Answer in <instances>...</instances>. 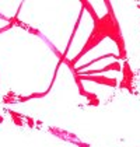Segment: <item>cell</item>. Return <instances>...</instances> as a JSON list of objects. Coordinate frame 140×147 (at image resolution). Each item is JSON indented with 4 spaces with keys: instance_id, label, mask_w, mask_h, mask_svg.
Returning <instances> with one entry per match:
<instances>
[{
    "instance_id": "1",
    "label": "cell",
    "mask_w": 140,
    "mask_h": 147,
    "mask_svg": "<svg viewBox=\"0 0 140 147\" xmlns=\"http://www.w3.org/2000/svg\"><path fill=\"white\" fill-rule=\"evenodd\" d=\"M108 7H109V9H108V13H106L105 16H102V17H100L97 21H94L93 32H91V35L88 36V39H87V42H85L84 48L81 49V52H80L79 55H76L74 59H71L69 63H67L71 70H74V65L77 63L79 59H81L88 51L94 49V48L98 45L101 41H104L105 38H111V39H114L115 44L123 38L122 34H120L119 24H118L116 18H115L114 10L111 9V3H109V1H108Z\"/></svg>"
},
{
    "instance_id": "2",
    "label": "cell",
    "mask_w": 140,
    "mask_h": 147,
    "mask_svg": "<svg viewBox=\"0 0 140 147\" xmlns=\"http://www.w3.org/2000/svg\"><path fill=\"white\" fill-rule=\"evenodd\" d=\"M76 80L77 81H83V80H90V81H94V83H98V84H104V86H108V87H118V80L115 77H106V76H79L76 74Z\"/></svg>"
},
{
    "instance_id": "3",
    "label": "cell",
    "mask_w": 140,
    "mask_h": 147,
    "mask_svg": "<svg viewBox=\"0 0 140 147\" xmlns=\"http://www.w3.org/2000/svg\"><path fill=\"white\" fill-rule=\"evenodd\" d=\"M122 71H123V77H122V83H120V88H126L129 90L130 92L133 91V81H135V73L132 71V69L129 66V63L125 60V63H123V69H122Z\"/></svg>"
},
{
    "instance_id": "4",
    "label": "cell",
    "mask_w": 140,
    "mask_h": 147,
    "mask_svg": "<svg viewBox=\"0 0 140 147\" xmlns=\"http://www.w3.org/2000/svg\"><path fill=\"white\" fill-rule=\"evenodd\" d=\"M109 70H114V71H120L122 70V65L120 62L116 60V62H112L109 63L108 66H105L102 69H97V70H87V71H79L76 74L79 76H93V74H100V73H105V71H109Z\"/></svg>"
},
{
    "instance_id": "5",
    "label": "cell",
    "mask_w": 140,
    "mask_h": 147,
    "mask_svg": "<svg viewBox=\"0 0 140 147\" xmlns=\"http://www.w3.org/2000/svg\"><path fill=\"white\" fill-rule=\"evenodd\" d=\"M9 113H10V116L13 118V122H14V125H17V126H24V115H21V113L18 112H14V111H11V109H9Z\"/></svg>"
},
{
    "instance_id": "6",
    "label": "cell",
    "mask_w": 140,
    "mask_h": 147,
    "mask_svg": "<svg viewBox=\"0 0 140 147\" xmlns=\"http://www.w3.org/2000/svg\"><path fill=\"white\" fill-rule=\"evenodd\" d=\"M48 92H35V94H30L27 97H18V101L20 102H25L28 100H32V98H38V97H45Z\"/></svg>"
},
{
    "instance_id": "7",
    "label": "cell",
    "mask_w": 140,
    "mask_h": 147,
    "mask_svg": "<svg viewBox=\"0 0 140 147\" xmlns=\"http://www.w3.org/2000/svg\"><path fill=\"white\" fill-rule=\"evenodd\" d=\"M81 6H83V7H87V11H88L90 14H91V17H93V20H94V21H97V20L100 18V17L97 16V13L94 11L93 6H91V4H90L88 1H81Z\"/></svg>"
},
{
    "instance_id": "8",
    "label": "cell",
    "mask_w": 140,
    "mask_h": 147,
    "mask_svg": "<svg viewBox=\"0 0 140 147\" xmlns=\"http://www.w3.org/2000/svg\"><path fill=\"white\" fill-rule=\"evenodd\" d=\"M17 100H15V94L14 92H9L4 98H3V102L4 104H9V102H15Z\"/></svg>"
},
{
    "instance_id": "9",
    "label": "cell",
    "mask_w": 140,
    "mask_h": 147,
    "mask_svg": "<svg viewBox=\"0 0 140 147\" xmlns=\"http://www.w3.org/2000/svg\"><path fill=\"white\" fill-rule=\"evenodd\" d=\"M25 119H27V123H28V126H30V127H34L35 121L32 119V118H30V116H25Z\"/></svg>"
},
{
    "instance_id": "10",
    "label": "cell",
    "mask_w": 140,
    "mask_h": 147,
    "mask_svg": "<svg viewBox=\"0 0 140 147\" xmlns=\"http://www.w3.org/2000/svg\"><path fill=\"white\" fill-rule=\"evenodd\" d=\"M11 27H13V24H9V25H6V27H3V28H0V34H1V32H4L6 30H10Z\"/></svg>"
},
{
    "instance_id": "11",
    "label": "cell",
    "mask_w": 140,
    "mask_h": 147,
    "mask_svg": "<svg viewBox=\"0 0 140 147\" xmlns=\"http://www.w3.org/2000/svg\"><path fill=\"white\" fill-rule=\"evenodd\" d=\"M3 121H4V119H3V116H1V115H0V123H1V122H3Z\"/></svg>"
},
{
    "instance_id": "12",
    "label": "cell",
    "mask_w": 140,
    "mask_h": 147,
    "mask_svg": "<svg viewBox=\"0 0 140 147\" xmlns=\"http://www.w3.org/2000/svg\"><path fill=\"white\" fill-rule=\"evenodd\" d=\"M137 9H140V3H137Z\"/></svg>"
}]
</instances>
